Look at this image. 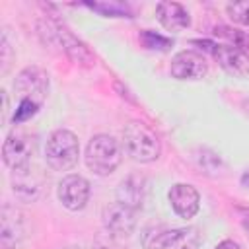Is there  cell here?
<instances>
[{
	"instance_id": "25",
	"label": "cell",
	"mask_w": 249,
	"mask_h": 249,
	"mask_svg": "<svg viewBox=\"0 0 249 249\" xmlns=\"http://www.w3.org/2000/svg\"><path fill=\"white\" fill-rule=\"evenodd\" d=\"M95 249H113V247H109L107 243H97V245H95Z\"/></svg>"
},
{
	"instance_id": "23",
	"label": "cell",
	"mask_w": 249,
	"mask_h": 249,
	"mask_svg": "<svg viewBox=\"0 0 249 249\" xmlns=\"http://www.w3.org/2000/svg\"><path fill=\"white\" fill-rule=\"evenodd\" d=\"M214 249H241V245H239L237 241H233V239H224V241H220Z\"/></svg>"
},
{
	"instance_id": "19",
	"label": "cell",
	"mask_w": 249,
	"mask_h": 249,
	"mask_svg": "<svg viewBox=\"0 0 249 249\" xmlns=\"http://www.w3.org/2000/svg\"><path fill=\"white\" fill-rule=\"evenodd\" d=\"M226 12H228V16H230L231 21L249 27V0L230 2V4L226 6Z\"/></svg>"
},
{
	"instance_id": "18",
	"label": "cell",
	"mask_w": 249,
	"mask_h": 249,
	"mask_svg": "<svg viewBox=\"0 0 249 249\" xmlns=\"http://www.w3.org/2000/svg\"><path fill=\"white\" fill-rule=\"evenodd\" d=\"M140 41L150 51H167L173 45L171 39H167V37H163V35H160V33H156L152 29H144L140 33Z\"/></svg>"
},
{
	"instance_id": "10",
	"label": "cell",
	"mask_w": 249,
	"mask_h": 249,
	"mask_svg": "<svg viewBox=\"0 0 249 249\" xmlns=\"http://www.w3.org/2000/svg\"><path fill=\"white\" fill-rule=\"evenodd\" d=\"M89 181L78 173H68L58 183V198L68 210H82L89 200Z\"/></svg>"
},
{
	"instance_id": "6",
	"label": "cell",
	"mask_w": 249,
	"mask_h": 249,
	"mask_svg": "<svg viewBox=\"0 0 249 249\" xmlns=\"http://www.w3.org/2000/svg\"><path fill=\"white\" fill-rule=\"evenodd\" d=\"M37 148V140L35 136H31L25 130H12L2 146V158L4 163L10 169H23L29 167L31 158L35 154Z\"/></svg>"
},
{
	"instance_id": "14",
	"label": "cell",
	"mask_w": 249,
	"mask_h": 249,
	"mask_svg": "<svg viewBox=\"0 0 249 249\" xmlns=\"http://www.w3.org/2000/svg\"><path fill=\"white\" fill-rule=\"evenodd\" d=\"M156 18L161 23L163 29L167 31H183L191 25V16L185 6L179 2H169L163 0L156 6Z\"/></svg>"
},
{
	"instance_id": "11",
	"label": "cell",
	"mask_w": 249,
	"mask_h": 249,
	"mask_svg": "<svg viewBox=\"0 0 249 249\" xmlns=\"http://www.w3.org/2000/svg\"><path fill=\"white\" fill-rule=\"evenodd\" d=\"M23 237H25V226L21 212L16 206L4 204L0 212V247L18 249Z\"/></svg>"
},
{
	"instance_id": "8",
	"label": "cell",
	"mask_w": 249,
	"mask_h": 249,
	"mask_svg": "<svg viewBox=\"0 0 249 249\" xmlns=\"http://www.w3.org/2000/svg\"><path fill=\"white\" fill-rule=\"evenodd\" d=\"M14 89L19 95V101L29 99L37 105H43L49 93V74L39 66H27L18 74Z\"/></svg>"
},
{
	"instance_id": "13",
	"label": "cell",
	"mask_w": 249,
	"mask_h": 249,
	"mask_svg": "<svg viewBox=\"0 0 249 249\" xmlns=\"http://www.w3.org/2000/svg\"><path fill=\"white\" fill-rule=\"evenodd\" d=\"M169 202H171V208L175 210V214H179L181 218H193L198 212L200 196L193 185L175 183L169 189Z\"/></svg>"
},
{
	"instance_id": "20",
	"label": "cell",
	"mask_w": 249,
	"mask_h": 249,
	"mask_svg": "<svg viewBox=\"0 0 249 249\" xmlns=\"http://www.w3.org/2000/svg\"><path fill=\"white\" fill-rule=\"evenodd\" d=\"M41 109V105H37V103H33V101H29V99H21L19 103H18V109H16V113H14V117H12V121H14V124H19V123H25V121H29L37 111Z\"/></svg>"
},
{
	"instance_id": "26",
	"label": "cell",
	"mask_w": 249,
	"mask_h": 249,
	"mask_svg": "<svg viewBox=\"0 0 249 249\" xmlns=\"http://www.w3.org/2000/svg\"><path fill=\"white\" fill-rule=\"evenodd\" d=\"M64 249H80V247H64Z\"/></svg>"
},
{
	"instance_id": "22",
	"label": "cell",
	"mask_w": 249,
	"mask_h": 249,
	"mask_svg": "<svg viewBox=\"0 0 249 249\" xmlns=\"http://www.w3.org/2000/svg\"><path fill=\"white\" fill-rule=\"evenodd\" d=\"M216 35H220V37H226V39H230V41L237 43V47L249 39V37H243V35H241L237 29H230V27H224V25L216 27Z\"/></svg>"
},
{
	"instance_id": "15",
	"label": "cell",
	"mask_w": 249,
	"mask_h": 249,
	"mask_svg": "<svg viewBox=\"0 0 249 249\" xmlns=\"http://www.w3.org/2000/svg\"><path fill=\"white\" fill-rule=\"evenodd\" d=\"M12 189L23 200H35L43 191V179L31 167L14 169L12 173Z\"/></svg>"
},
{
	"instance_id": "16",
	"label": "cell",
	"mask_w": 249,
	"mask_h": 249,
	"mask_svg": "<svg viewBox=\"0 0 249 249\" xmlns=\"http://www.w3.org/2000/svg\"><path fill=\"white\" fill-rule=\"evenodd\" d=\"M117 195H119L121 202L138 210L142 206V200H144V179L138 175H128L126 179L121 181Z\"/></svg>"
},
{
	"instance_id": "17",
	"label": "cell",
	"mask_w": 249,
	"mask_h": 249,
	"mask_svg": "<svg viewBox=\"0 0 249 249\" xmlns=\"http://www.w3.org/2000/svg\"><path fill=\"white\" fill-rule=\"evenodd\" d=\"M86 4L107 18H132L130 10L121 2H86Z\"/></svg>"
},
{
	"instance_id": "1",
	"label": "cell",
	"mask_w": 249,
	"mask_h": 249,
	"mask_svg": "<svg viewBox=\"0 0 249 249\" xmlns=\"http://www.w3.org/2000/svg\"><path fill=\"white\" fill-rule=\"evenodd\" d=\"M37 31H39V37L43 39V43L47 47L58 49L72 62L82 64V66H93L95 64V56L91 54V51L62 23L53 21V19H41L37 23Z\"/></svg>"
},
{
	"instance_id": "2",
	"label": "cell",
	"mask_w": 249,
	"mask_h": 249,
	"mask_svg": "<svg viewBox=\"0 0 249 249\" xmlns=\"http://www.w3.org/2000/svg\"><path fill=\"white\" fill-rule=\"evenodd\" d=\"M123 148L134 161L140 163H150L158 160L161 152L160 138L142 121H130L123 128Z\"/></svg>"
},
{
	"instance_id": "12",
	"label": "cell",
	"mask_w": 249,
	"mask_h": 249,
	"mask_svg": "<svg viewBox=\"0 0 249 249\" xmlns=\"http://www.w3.org/2000/svg\"><path fill=\"white\" fill-rule=\"evenodd\" d=\"M169 72L177 80H200L208 72L204 56L196 51H181L173 56Z\"/></svg>"
},
{
	"instance_id": "5",
	"label": "cell",
	"mask_w": 249,
	"mask_h": 249,
	"mask_svg": "<svg viewBox=\"0 0 249 249\" xmlns=\"http://www.w3.org/2000/svg\"><path fill=\"white\" fill-rule=\"evenodd\" d=\"M78 156H80V142L72 130L56 128L54 132H51L47 140L45 158L54 171H70L78 163Z\"/></svg>"
},
{
	"instance_id": "4",
	"label": "cell",
	"mask_w": 249,
	"mask_h": 249,
	"mask_svg": "<svg viewBox=\"0 0 249 249\" xmlns=\"http://www.w3.org/2000/svg\"><path fill=\"white\" fill-rule=\"evenodd\" d=\"M200 243L198 230L189 228H165L152 226L142 233L144 249H196Z\"/></svg>"
},
{
	"instance_id": "21",
	"label": "cell",
	"mask_w": 249,
	"mask_h": 249,
	"mask_svg": "<svg viewBox=\"0 0 249 249\" xmlns=\"http://www.w3.org/2000/svg\"><path fill=\"white\" fill-rule=\"evenodd\" d=\"M0 58H2V74H6L10 68V60H12V47H10L6 31L2 33V41H0Z\"/></svg>"
},
{
	"instance_id": "7",
	"label": "cell",
	"mask_w": 249,
	"mask_h": 249,
	"mask_svg": "<svg viewBox=\"0 0 249 249\" xmlns=\"http://www.w3.org/2000/svg\"><path fill=\"white\" fill-rule=\"evenodd\" d=\"M101 222L109 237L113 239H126L136 228V208L117 200L103 208Z\"/></svg>"
},
{
	"instance_id": "24",
	"label": "cell",
	"mask_w": 249,
	"mask_h": 249,
	"mask_svg": "<svg viewBox=\"0 0 249 249\" xmlns=\"http://www.w3.org/2000/svg\"><path fill=\"white\" fill-rule=\"evenodd\" d=\"M241 183H243V187H247V189H249V169L241 175Z\"/></svg>"
},
{
	"instance_id": "9",
	"label": "cell",
	"mask_w": 249,
	"mask_h": 249,
	"mask_svg": "<svg viewBox=\"0 0 249 249\" xmlns=\"http://www.w3.org/2000/svg\"><path fill=\"white\" fill-rule=\"evenodd\" d=\"M200 43L206 45V49L212 53L216 62L228 74H233L239 78L249 76V53H245L237 45H214L208 41H200Z\"/></svg>"
},
{
	"instance_id": "3",
	"label": "cell",
	"mask_w": 249,
	"mask_h": 249,
	"mask_svg": "<svg viewBox=\"0 0 249 249\" xmlns=\"http://www.w3.org/2000/svg\"><path fill=\"white\" fill-rule=\"evenodd\" d=\"M86 165L95 175L113 173L123 161V146L109 134H95L86 148Z\"/></svg>"
}]
</instances>
